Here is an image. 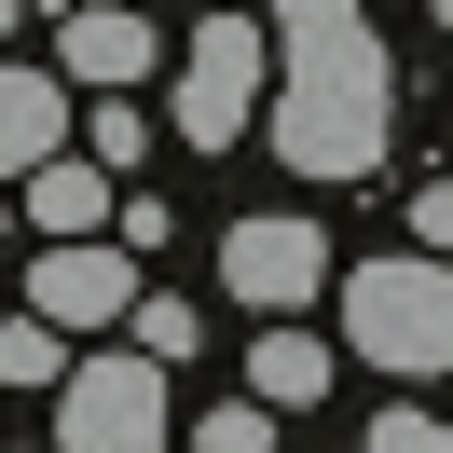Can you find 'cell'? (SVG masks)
Wrapping results in <instances>:
<instances>
[{"label": "cell", "instance_id": "6da1fadb", "mask_svg": "<svg viewBox=\"0 0 453 453\" xmlns=\"http://www.w3.org/2000/svg\"><path fill=\"white\" fill-rule=\"evenodd\" d=\"M288 42L275 69V165L288 179H371L385 165V124H398V69L371 42V0H261Z\"/></svg>", "mask_w": 453, "mask_h": 453}, {"label": "cell", "instance_id": "7a4b0ae2", "mask_svg": "<svg viewBox=\"0 0 453 453\" xmlns=\"http://www.w3.org/2000/svg\"><path fill=\"white\" fill-rule=\"evenodd\" d=\"M343 343H357V371H398V385L453 371V261L440 248L357 261V275H343Z\"/></svg>", "mask_w": 453, "mask_h": 453}, {"label": "cell", "instance_id": "3957f363", "mask_svg": "<svg viewBox=\"0 0 453 453\" xmlns=\"http://www.w3.org/2000/svg\"><path fill=\"white\" fill-rule=\"evenodd\" d=\"M275 69H288V42L261 28V0L179 28V138H193V151H234L248 111H275Z\"/></svg>", "mask_w": 453, "mask_h": 453}, {"label": "cell", "instance_id": "277c9868", "mask_svg": "<svg viewBox=\"0 0 453 453\" xmlns=\"http://www.w3.org/2000/svg\"><path fill=\"white\" fill-rule=\"evenodd\" d=\"M179 426H165V371H138V357H83L56 385V453H165Z\"/></svg>", "mask_w": 453, "mask_h": 453}, {"label": "cell", "instance_id": "5b68a950", "mask_svg": "<svg viewBox=\"0 0 453 453\" xmlns=\"http://www.w3.org/2000/svg\"><path fill=\"white\" fill-rule=\"evenodd\" d=\"M220 288H234L248 316H303L316 288H330V234L288 220V206H275V220H234V234H220Z\"/></svg>", "mask_w": 453, "mask_h": 453}, {"label": "cell", "instance_id": "8992f818", "mask_svg": "<svg viewBox=\"0 0 453 453\" xmlns=\"http://www.w3.org/2000/svg\"><path fill=\"white\" fill-rule=\"evenodd\" d=\"M165 56H179V42L151 28V0H69V14H56V69L83 96H138Z\"/></svg>", "mask_w": 453, "mask_h": 453}, {"label": "cell", "instance_id": "52a82bcc", "mask_svg": "<svg viewBox=\"0 0 453 453\" xmlns=\"http://www.w3.org/2000/svg\"><path fill=\"white\" fill-rule=\"evenodd\" d=\"M28 303L56 316V330H111V316H138V248H124V234H56V248L28 261Z\"/></svg>", "mask_w": 453, "mask_h": 453}, {"label": "cell", "instance_id": "ba28073f", "mask_svg": "<svg viewBox=\"0 0 453 453\" xmlns=\"http://www.w3.org/2000/svg\"><path fill=\"white\" fill-rule=\"evenodd\" d=\"M69 138H83V111H69V69H28V56H14V69H0V165L28 179V165H56Z\"/></svg>", "mask_w": 453, "mask_h": 453}, {"label": "cell", "instance_id": "9c48e42d", "mask_svg": "<svg viewBox=\"0 0 453 453\" xmlns=\"http://www.w3.org/2000/svg\"><path fill=\"white\" fill-rule=\"evenodd\" d=\"M111 179H124V165H96V151H56V165L14 179L28 220H42V248H56V234H111Z\"/></svg>", "mask_w": 453, "mask_h": 453}, {"label": "cell", "instance_id": "30bf717a", "mask_svg": "<svg viewBox=\"0 0 453 453\" xmlns=\"http://www.w3.org/2000/svg\"><path fill=\"white\" fill-rule=\"evenodd\" d=\"M248 385L275 398V412H316V398H330V343H316V330H288V316H275V330L248 343Z\"/></svg>", "mask_w": 453, "mask_h": 453}, {"label": "cell", "instance_id": "8fae6325", "mask_svg": "<svg viewBox=\"0 0 453 453\" xmlns=\"http://www.w3.org/2000/svg\"><path fill=\"white\" fill-rule=\"evenodd\" d=\"M69 371H83V357H69V330H56L42 303L0 316V385H69Z\"/></svg>", "mask_w": 453, "mask_h": 453}, {"label": "cell", "instance_id": "7c38bea8", "mask_svg": "<svg viewBox=\"0 0 453 453\" xmlns=\"http://www.w3.org/2000/svg\"><path fill=\"white\" fill-rule=\"evenodd\" d=\"M275 426H288V412L248 385V398H220V412H193V453H275Z\"/></svg>", "mask_w": 453, "mask_h": 453}, {"label": "cell", "instance_id": "4fadbf2b", "mask_svg": "<svg viewBox=\"0 0 453 453\" xmlns=\"http://www.w3.org/2000/svg\"><path fill=\"white\" fill-rule=\"evenodd\" d=\"M124 330H138V357H165V371H179V357L206 343V316L179 303V288H138V316H124Z\"/></svg>", "mask_w": 453, "mask_h": 453}, {"label": "cell", "instance_id": "5bb4252c", "mask_svg": "<svg viewBox=\"0 0 453 453\" xmlns=\"http://www.w3.org/2000/svg\"><path fill=\"white\" fill-rule=\"evenodd\" d=\"M83 151H96V165H138V151H151V111H124V96H96V111H83Z\"/></svg>", "mask_w": 453, "mask_h": 453}, {"label": "cell", "instance_id": "9a60e30c", "mask_svg": "<svg viewBox=\"0 0 453 453\" xmlns=\"http://www.w3.org/2000/svg\"><path fill=\"white\" fill-rule=\"evenodd\" d=\"M371 453H453V426H440V412H412V398H398V412H371Z\"/></svg>", "mask_w": 453, "mask_h": 453}, {"label": "cell", "instance_id": "2e32d148", "mask_svg": "<svg viewBox=\"0 0 453 453\" xmlns=\"http://www.w3.org/2000/svg\"><path fill=\"white\" fill-rule=\"evenodd\" d=\"M412 248H440V261H453V179H426V193H412Z\"/></svg>", "mask_w": 453, "mask_h": 453}]
</instances>
